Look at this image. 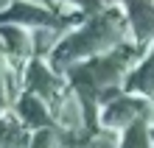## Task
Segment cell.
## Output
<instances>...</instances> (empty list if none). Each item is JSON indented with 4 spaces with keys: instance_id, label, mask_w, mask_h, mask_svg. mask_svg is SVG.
<instances>
[]
</instances>
